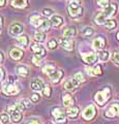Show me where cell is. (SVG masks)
<instances>
[{
    "instance_id": "cell-24",
    "label": "cell",
    "mask_w": 119,
    "mask_h": 124,
    "mask_svg": "<svg viewBox=\"0 0 119 124\" xmlns=\"http://www.w3.org/2000/svg\"><path fill=\"white\" fill-rule=\"evenodd\" d=\"M66 115L68 116L70 118L74 119V118H77V116L79 115V108L78 107H71V108H67L66 110Z\"/></svg>"
},
{
    "instance_id": "cell-46",
    "label": "cell",
    "mask_w": 119,
    "mask_h": 124,
    "mask_svg": "<svg viewBox=\"0 0 119 124\" xmlns=\"http://www.w3.org/2000/svg\"><path fill=\"white\" fill-rule=\"evenodd\" d=\"M2 27H3V18L0 16V33L2 31Z\"/></svg>"
},
{
    "instance_id": "cell-38",
    "label": "cell",
    "mask_w": 119,
    "mask_h": 124,
    "mask_svg": "<svg viewBox=\"0 0 119 124\" xmlns=\"http://www.w3.org/2000/svg\"><path fill=\"white\" fill-rule=\"evenodd\" d=\"M97 4L99 6L103 7V8H106V7H108L110 5V1L109 0H97Z\"/></svg>"
},
{
    "instance_id": "cell-49",
    "label": "cell",
    "mask_w": 119,
    "mask_h": 124,
    "mask_svg": "<svg viewBox=\"0 0 119 124\" xmlns=\"http://www.w3.org/2000/svg\"><path fill=\"white\" fill-rule=\"evenodd\" d=\"M4 3H5V0H0V7L4 5Z\"/></svg>"
},
{
    "instance_id": "cell-9",
    "label": "cell",
    "mask_w": 119,
    "mask_h": 124,
    "mask_svg": "<svg viewBox=\"0 0 119 124\" xmlns=\"http://www.w3.org/2000/svg\"><path fill=\"white\" fill-rule=\"evenodd\" d=\"M95 114H96V110H95L94 106H92V104H90V106H88L85 110L83 111L82 113V116L84 119L86 120H91L93 119V117L95 116Z\"/></svg>"
},
{
    "instance_id": "cell-50",
    "label": "cell",
    "mask_w": 119,
    "mask_h": 124,
    "mask_svg": "<svg viewBox=\"0 0 119 124\" xmlns=\"http://www.w3.org/2000/svg\"><path fill=\"white\" fill-rule=\"evenodd\" d=\"M117 39H118V40H119V32H118V33H117Z\"/></svg>"
},
{
    "instance_id": "cell-42",
    "label": "cell",
    "mask_w": 119,
    "mask_h": 124,
    "mask_svg": "<svg viewBox=\"0 0 119 124\" xmlns=\"http://www.w3.org/2000/svg\"><path fill=\"white\" fill-rule=\"evenodd\" d=\"M43 14H44V16H46V17H51L53 15V10L50 9V8H45L43 10Z\"/></svg>"
},
{
    "instance_id": "cell-39",
    "label": "cell",
    "mask_w": 119,
    "mask_h": 124,
    "mask_svg": "<svg viewBox=\"0 0 119 124\" xmlns=\"http://www.w3.org/2000/svg\"><path fill=\"white\" fill-rule=\"evenodd\" d=\"M74 78H75L77 81H79L80 83H82V82H84V81H85V78H84V76H83L82 72H77L76 75L74 76Z\"/></svg>"
},
{
    "instance_id": "cell-14",
    "label": "cell",
    "mask_w": 119,
    "mask_h": 124,
    "mask_svg": "<svg viewBox=\"0 0 119 124\" xmlns=\"http://www.w3.org/2000/svg\"><path fill=\"white\" fill-rule=\"evenodd\" d=\"M9 56L11 59H14V60H21L22 58H23V52L21 51L20 49H18V48H14V49H11L10 50V52H9Z\"/></svg>"
},
{
    "instance_id": "cell-6",
    "label": "cell",
    "mask_w": 119,
    "mask_h": 124,
    "mask_svg": "<svg viewBox=\"0 0 119 124\" xmlns=\"http://www.w3.org/2000/svg\"><path fill=\"white\" fill-rule=\"evenodd\" d=\"M31 50L34 53V56L40 58V59H43V58L46 56V49L40 44V42H38V44L33 42L31 45Z\"/></svg>"
},
{
    "instance_id": "cell-8",
    "label": "cell",
    "mask_w": 119,
    "mask_h": 124,
    "mask_svg": "<svg viewBox=\"0 0 119 124\" xmlns=\"http://www.w3.org/2000/svg\"><path fill=\"white\" fill-rule=\"evenodd\" d=\"M8 32L10 36H18L23 32V26L19 23H13L8 28Z\"/></svg>"
},
{
    "instance_id": "cell-31",
    "label": "cell",
    "mask_w": 119,
    "mask_h": 124,
    "mask_svg": "<svg viewBox=\"0 0 119 124\" xmlns=\"http://www.w3.org/2000/svg\"><path fill=\"white\" fill-rule=\"evenodd\" d=\"M41 92H43V95L46 96V97H51V95H52V89L49 85H45V87L43 90H41Z\"/></svg>"
},
{
    "instance_id": "cell-25",
    "label": "cell",
    "mask_w": 119,
    "mask_h": 124,
    "mask_svg": "<svg viewBox=\"0 0 119 124\" xmlns=\"http://www.w3.org/2000/svg\"><path fill=\"white\" fill-rule=\"evenodd\" d=\"M11 5L14 7H18V8H24L27 6V0H13Z\"/></svg>"
},
{
    "instance_id": "cell-33",
    "label": "cell",
    "mask_w": 119,
    "mask_h": 124,
    "mask_svg": "<svg viewBox=\"0 0 119 124\" xmlns=\"http://www.w3.org/2000/svg\"><path fill=\"white\" fill-rule=\"evenodd\" d=\"M82 34L84 36H86V37L91 36L92 34H93V29H92L91 27H85V28L82 30Z\"/></svg>"
},
{
    "instance_id": "cell-28",
    "label": "cell",
    "mask_w": 119,
    "mask_h": 124,
    "mask_svg": "<svg viewBox=\"0 0 119 124\" xmlns=\"http://www.w3.org/2000/svg\"><path fill=\"white\" fill-rule=\"evenodd\" d=\"M9 120H10V117H9V114L6 113V112H3V113L0 114V122L2 124H8L9 123Z\"/></svg>"
},
{
    "instance_id": "cell-12",
    "label": "cell",
    "mask_w": 119,
    "mask_h": 124,
    "mask_svg": "<svg viewBox=\"0 0 119 124\" xmlns=\"http://www.w3.org/2000/svg\"><path fill=\"white\" fill-rule=\"evenodd\" d=\"M60 46H62V48H64L65 50H67V51H71L72 49H74V42H72V40L71 39V38H66V37H62L60 38Z\"/></svg>"
},
{
    "instance_id": "cell-45",
    "label": "cell",
    "mask_w": 119,
    "mask_h": 124,
    "mask_svg": "<svg viewBox=\"0 0 119 124\" xmlns=\"http://www.w3.org/2000/svg\"><path fill=\"white\" fill-rule=\"evenodd\" d=\"M4 77H5V72L1 67H0V82H2V81L4 80Z\"/></svg>"
},
{
    "instance_id": "cell-23",
    "label": "cell",
    "mask_w": 119,
    "mask_h": 124,
    "mask_svg": "<svg viewBox=\"0 0 119 124\" xmlns=\"http://www.w3.org/2000/svg\"><path fill=\"white\" fill-rule=\"evenodd\" d=\"M76 34H77V29H76V27H68V28L64 29L62 35H63V37L71 38V37H74Z\"/></svg>"
},
{
    "instance_id": "cell-32",
    "label": "cell",
    "mask_w": 119,
    "mask_h": 124,
    "mask_svg": "<svg viewBox=\"0 0 119 124\" xmlns=\"http://www.w3.org/2000/svg\"><path fill=\"white\" fill-rule=\"evenodd\" d=\"M109 57H110V53L108 51H101L98 54V58L102 61H107L109 59Z\"/></svg>"
},
{
    "instance_id": "cell-11",
    "label": "cell",
    "mask_w": 119,
    "mask_h": 124,
    "mask_svg": "<svg viewBox=\"0 0 119 124\" xmlns=\"http://www.w3.org/2000/svg\"><path fill=\"white\" fill-rule=\"evenodd\" d=\"M79 84H80L79 81H77L74 78V79L67 80L66 82L64 83V88L66 89V90H68V91H72V90H75V89L78 88Z\"/></svg>"
},
{
    "instance_id": "cell-19",
    "label": "cell",
    "mask_w": 119,
    "mask_h": 124,
    "mask_svg": "<svg viewBox=\"0 0 119 124\" xmlns=\"http://www.w3.org/2000/svg\"><path fill=\"white\" fill-rule=\"evenodd\" d=\"M17 73L20 77H23V78H26V77H28L29 75V68L26 66V65H18L17 66Z\"/></svg>"
},
{
    "instance_id": "cell-22",
    "label": "cell",
    "mask_w": 119,
    "mask_h": 124,
    "mask_svg": "<svg viewBox=\"0 0 119 124\" xmlns=\"http://www.w3.org/2000/svg\"><path fill=\"white\" fill-rule=\"evenodd\" d=\"M50 22H51V24L53 27H55V28H57V27H59L62 25L63 23V19L60 17V16H52L51 19H50Z\"/></svg>"
},
{
    "instance_id": "cell-48",
    "label": "cell",
    "mask_w": 119,
    "mask_h": 124,
    "mask_svg": "<svg viewBox=\"0 0 119 124\" xmlns=\"http://www.w3.org/2000/svg\"><path fill=\"white\" fill-rule=\"evenodd\" d=\"M86 70H87V72L89 73V75H92V76H93V73H92V68L87 67V68H86Z\"/></svg>"
},
{
    "instance_id": "cell-36",
    "label": "cell",
    "mask_w": 119,
    "mask_h": 124,
    "mask_svg": "<svg viewBox=\"0 0 119 124\" xmlns=\"http://www.w3.org/2000/svg\"><path fill=\"white\" fill-rule=\"evenodd\" d=\"M92 73H93V76H99V75H102L103 71H102L101 65H96V66H94L93 68H92Z\"/></svg>"
},
{
    "instance_id": "cell-30",
    "label": "cell",
    "mask_w": 119,
    "mask_h": 124,
    "mask_svg": "<svg viewBox=\"0 0 119 124\" xmlns=\"http://www.w3.org/2000/svg\"><path fill=\"white\" fill-rule=\"evenodd\" d=\"M80 4H81V0H70L68 1V6L70 8H79Z\"/></svg>"
},
{
    "instance_id": "cell-34",
    "label": "cell",
    "mask_w": 119,
    "mask_h": 124,
    "mask_svg": "<svg viewBox=\"0 0 119 124\" xmlns=\"http://www.w3.org/2000/svg\"><path fill=\"white\" fill-rule=\"evenodd\" d=\"M105 26L108 29H114L115 27H116V22L114 20H107L105 23Z\"/></svg>"
},
{
    "instance_id": "cell-37",
    "label": "cell",
    "mask_w": 119,
    "mask_h": 124,
    "mask_svg": "<svg viewBox=\"0 0 119 124\" xmlns=\"http://www.w3.org/2000/svg\"><path fill=\"white\" fill-rule=\"evenodd\" d=\"M26 124H43L40 119H37V118H30L27 120Z\"/></svg>"
},
{
    "instance_id": "cell-15",
    "label": "cell",
    "mask_w": 119,
    "mask_h": 124,
    "mask_svg": "<svg viewBox=\"0 0 119 124\" xmlns=\"http://www.w3.org/2000/svg\"><path fill=\"white\" fill-rule=\"evenodd\" d=\"M105 45H106V41L103 39V37H97L95 38L92 42V46H93V48L95 50H97V51H102V50L105 48Z\"/></svg>"
},
{
    "instance_id": "cell-21",
    "label": "cell",
    "mask_w": 119,
    "mask_h": 124,
    "mask_svg": "<svg viewBox=\"0 0 119 124\" xmlns=\"http://www.w3.org/2000/svg\"><path fill=\"white\" fill-rule=\"evenodd\" d=\"M62 102L65 108H71V107H74L75 100L70 94H64L62 97Z\"/></svg>"
},
{
    "instance_id": "cell-18",
    "label": "cell",
    "mask_w": 119,
    "mask_h": 124,
    "mask_svg": "<svg viewBox=\"0 0 119 124\" xmlns=\"http://www.w3.org/2000/svg\"><path fill=\"white\" fill-rule=\"evenodd\" d=\"M44 19H41V17L40 15H32L31 17H30V23H31V25H33L34 27H36V28H38V27L40 26L41 22H43Z\"/></svg>"
},
{
    "instance_id": "cell-10",
    "label": "cell",
    "mask_w": 119,
    "mask_h": 124,
    "mask_svg": "<svg viewBox=\"0 0 119 124\" xmlns=\"http://www.w3.org/2000/svg\"><path fill=\"white\" fill-rule=\"evenodd\" d=\"M97 58H98V56L95 53H87L82 56L83 61L86 62L87 64H93L94 62H96Z\"/></svg>"
},
{
    "instance_id": "cell-26",
    "label": "cell",
    "mask_w": 119,
    "mask_h": 124,
    "mask_svg": "<svg viewBox=\"0 0 119 124\" xmlns=\"http://www.w3.org/2000/svg\"><path fill=\"white\" fill-rule=\"evenodd\" d=\"M34 38H35V40L38 42H43L46 39V34L43 30H38L34 33Z\"/></svg>"
},
{
    "instance_id": "cell-35",
    "label": "cell",
    "mask_w": 119,
    "mask_h": 124,
    "mask_svg": "<svg viewBox=\"0 0 119 124\" xmlns=\"http://www.w3.org/2000/svg\"><path fill=\"white\" fill-rule=\"evenodd\" d=\"M57 41L55 40V39H51V40H49L48 41V44H47V46H48V49H50V50H55L56 48H57Z\"/></svg>"
},
{
    "instance_id": "cell-7",
    "label": "cell",
    "mask_w": 119,
    "mask_h": 124,
    "mask_svg": "<svg viewBox=\"0 0 119 124\" xmlns=\"http://www.w3.org/2000/svg\"><path fill=\"white\" fill-rule=\"evenodd\" d=\"M105 116L108 118H114L116 116H119V103L114 102L109 107V108L106 111Z\"/></svg>"
},
{
    "instance_id": "cell-40",
    "label": "cell",
    "mask_w": 119,
    "mask_h": 124,
    "mask_svg": "<svg viewBox=\"0 0 119 124\" xmlns=\"http://www.w3.org/2000/svg\"><path fill=\"white\" fill-rule=\"evenodd\" d=\"M21 101L23 102V104H24L25 108H31V107H32L31 100H29V99H26V98H24V99H21Z\"/></svg>"
},
{
    "instance_id": "cell-43",
    "label": "cell",
    "mask_w": 119,
    "mask_h": 124,
    "mask_svg": "<svg viewBox=\"0 0 119 124\" xmlns=\"http://www.w3.org/2000/svg\"><path fill=\"white\" fill-rule=\"evenodd\" d=\"M38 100H40V94H37V93H33V94L31 95V101L37 102Z\"/></svg>"
},
{
    "instance_id": "cell-5",
    "label": "cell",
    "mask_w": 119,
    "mask_h": 124,
    "mask_svg": "<svg viewBox=\"0 0 119 124\" xmlns=\"http://www.w3.org/2000/svg\"><path fill=\"white\" fill-rule=\"evenodd\" d=\"M52 116L54 118V121L57 124H65L67 121L66 119V113L61 108H54L52 110Z\"/></svg>"
},
{
    "instance_id": "cell-51",
    "label": "cell",
    "mask_w": 119,
    "mask_h": 124,
    "mask_svg": "<svg viewBox=\"0 0 119 124\" xmlns=\"http://www.w3.org/2000/svg\"><path fill=\"white\" fill-rule=\"evenodd\" d=\"M0 88H1V85H0Z\"/></svg>"
},
{
    "instance_id": "cell-41",
    "label": "cell",
    "mask_w": 119,
    "mask_h": 124,
    "mask_svg": "<svg viewBox=\"0 0 119 124\" xmlns=\"http://www.w3.org/2000/svg\"><path fill=\"white\" fill-rule=\"evenodd\" d=\"M112 60L115 62L116 64H118L119 65V53L118 52H113V54H112Z\"/></svg>"
},
{
    "instance_id": "cell-27",
    "label": "cell",
    "mask_w": 119,
    "mask_h": 124,
    "mask_svg": "<svg viewBox=\"0 0 119 124\" xmlns=\"http://www.w3.org/2000/svg\"><path fill=\"white\" fill-rule=\"evenodd\" d=\"M55 70H56V68H55L54 65H52V64H47V65H46V66H44V68H43V71L46 73V75H48V76L52 75V73L54 72Z\"/></svg>"
},
{
    "instance_id": "cell-47",
    "label": "cell",
    "mask_w": 119,
    "mask_h": 124,
    "mask_svg": "<svg viewBox=\"0 0 119 124\" xmlns=\"http://www.w3.org/2000/svg\"><path fill=\"white\" fill-rule=\"evenodd\" d=\"M3 60H4V55H3V53L0 51V63H2Z\"/></svg>"
},
{
    "instance_id": "cell-3",
    "label": "cell",
    "mask_w": 119,
    "mask_h": 124,
    "mask_svg": "<svg viewBox=\"0 0 119 124\" xmlns=\"http://www.w3.org/2000/svg\"><path fill=\"white\" fill-rule=\"evenodd\" d=\"M7 112H8V114H9L10 120L14 123H19L22 120V117H23L22 110L18 107L17 103H14L13 106H9L7 108Z\"/></svg>"
},
{
    "instance_id": "cell-1",
    "label": "cell",
    "mask_w": 119,
    "mask_h": 124,
    "mask_svg": "<svg viewBox=\"0 0 119 124\" xmlns=\"http://www.w3.org/2000/svg\"><path fill=\"white\" fill-rule=\"evenodd\" d=\"M116 10H117V5L115 4V3H111L108 7H106V8L103 9V11L99 13L96 17H95V23H96L97 25L105 24L107 19L112 17V16L116 13Z\"/></svg>"
},
{
    "instance_id": "cell-16",
    "label": "cell",
    "mask_w": 119,
    "mask_h": 124,
    "mask_svg": "<svg viewBox=\"0 0 119 124\" xmlns=\"http://www.w3.org/2000/svg\"><path fill=\"white\" fill-rule=\"evenodd\" d=\"M17 41L20 46L26 48L29 45V37L27 35H25V34H20V35L17 36Z\"/></svg>"
},
{
    "instance_id": "cell-2",
    "label": "cell",
    "mask_w": 119,
    "mask_h": 124,
    "mask_svg": "<svg viewBox=\"0 0 119 124\" xmlns=\"http://www.w3.org/2000/svg\"><path fill=\"white\" fill-rule=\"evenodd\" d=\"M2 90H3V93L6 95H17L19 92L21 91V88L19 87V85L17 83H15V80L13 78H10L8 81L3 84L2 86Z\"/></svg>"
},
{
    "instance_id": "cell-4",
    "label": "cell",
    "mask_w": 119,
    "mask_h": 124,
    "mask_svg": "<svg viewBox=\"0 0 119 124\" xmlns=\"http://www.w3.org/2000/svg\"><path fill=\"white\" fill-rule=\"evenodd\" d=\"M111 96V89L109 87H106L105 89H103L102 91H98L95 93L94 95V100L97 102L98 106H103L108 99Z\"/></svg>"
},
{
    "instance_id": "cell-44",
    "label": "cell",
    "mask_w": 119,
    "mask_h": 124,
    "mask_svg": "<svg viewBox=\"0 0 119 124\" xmlns=\"http://www.w3.org/2000/svg\"><path fill=\"white\" fill-rule=\"evenodd\" d=\"M40 58H38V57H36V56H33L32 57V62L34 63V65H40Z\"/></svg>"
},
{
    "instance_id": "cell-29",
    "label": "cell",
    "mask_w": 119,
    "mask_h": 124,
    "mask_svg": "<svg viewBox=\"0 0 119 124\" xmlns=\"http://www.w3.org/2000/svg\"><path fill=\"white\" fill-rule=\"evenodd\" d=\"M51 22L48 21V20H43V22H41L40 26L38 27V29L40 30H44V31H48L50 29V27H51Z\"/></svg>"
},
{
    "instance_id": "cell-17",
    "label": "cell",
    "mask_w": 119,
    "mask_h": 124,
    "mask_svg": "<svg viewBox=\"0 0 119 124\" xmlns=\"http://www.w3.org/2000/svg\"><path fill=\"white\" fill-rule=\"evenodd\" d=\"M62 77H63V71L62 70H59V69H58V70L56 69V70L53 72L52 75L49 76L50 80H51L53 83H58L59 81L62 79Z\"/></svg>"
},
{
    "instance_id": "cell-20",
    "label": "cell",
    "mask_w": 119,
    "mask_h": 124,
    "mask_svg": "<svg viewBox=\"0 0 119 124\" xmlns=\"http://www.w3.org/2000/svg\"><path fill=\"white\" fill-rule=\"evenodd\" d=\"M67 10H68L70 17H71V18H79L83 15L82 7H79V8H70V7H67Z\"/></svg>"
},
{
    "instance_id": "cell-13",
    "label": "cell",
    "mask_w": 119,
    "mask_h": 124,
    "mask_svg": "<svg viewBox=\"0 0 119 124\" xmlns=\"http://www.w3.org/2000/svg\"><path fill=\"white\" fill-rule=\"evenodd\" d=\"M30 86H31V88L34 91H41L45 87V84L40 79H34V80L31 81Z\"/></svg>"
}]
</instances>
